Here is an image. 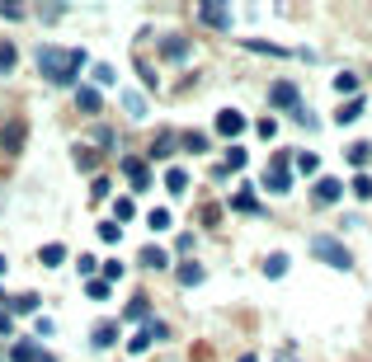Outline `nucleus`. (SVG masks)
Masks as SVG:
<instances>
[{
	"mask_svg": "<svg viewBox=\"0 0 372 362\" xmlns=\"http://www.w3.org/2000/svg\"><path fill=\"white\" fill-rule=\"evenodd\" d=\"M340 198H344V183H340V179H316V203L320 207L340 203Z\"/></svg>",
	"mask_w": 372,
	"mask_h": 362,
	"instance_id": "7",
	"label": "nucleus"
},
{
	"mask_svg": "<svg viewBox=\"0 0 372 362\" xmlns=\"http://www.w3.org/2000/svg\"><path fill=\"white\" fill-rule=\"evenodd\" d=\"M24 123H19V118H14V123H5V128H0V151H10V155H19L24 151Z\"/></svg>",
	"mask_w": 372,
	"mask_h": 362,
	"instance_id": "4",
	"label": "nucleus"
},
{
	"mask_svg": "<svg viewBox=\"0 0 372 362\" xmlns=\"http://www.w3.org/2000/svg\"><path fill=\"white\" fill-rule=\"evenodd\" d=\"M133 217H137L133 198H118V203H113V221H118V226H123V221H133Z\"/></svg>",
	"mask_w": 372,
	"mask_h": 362,
	"instance_id": "18",
	"label": "nucleus"
},
{
	"mask_svg": "<svg viewBox=\"0 0 372 362\" xmlns=\"http://www.w3.org/2000/svg\"><path fill=\"white\" fill-rule=\"evenodd\" d=\"M99 240H104V245H118V240H123V226H118V221H99Z\"/></svg>",
	"mask_w": 372,
	"mask_h": 362,
	"instance_id": "24",
	"label": "nucleus"
},
{
	"mask_svg": "<svg viewBox=\"0 0 372 362\" xmlns=\"http://www.w3.org/2000/svg\"><path fill=\"white\" fill-rule=\"evenodd\" d=\"M245 52H260V57H288L278 43H260V38H250V43H245Z\"/></svg>",
	"mask_w": 372,
	"mask_h": 362,
	"instance_id": "16",
	"label": "nucleus"
},
{
	"mask_svg": "<svg viewBox=\"0 0 372 362\" xmlns=\"http://www.w3.org/2000/svg\"><path fill=\"white\" fill-rule=\"evenodd\" d=\"M217 132H222V137H240V132H245V113L222 108V113H217Z\"/></svg>",
	"mask_w": 372,
	"mask_h": 362,
	"instance_id": "6",
	"label": "nucleus"
},
{
	"mask_svg": "<svg viewBox=\"0 0 372 362\" xmlns=\"http://www.w3.org/2000/svg\"><path fill=\"white\" fill-rule=\"evenodd\" d=\"M179 283L198 287V283H203V268H198V263H179Z\"/></svg>",
	"mask_w": 372,
	"mask_h": 362,
	"instance_id": "21",
	"label": "nucleus"
},
{
	"mask_svg": "<svg viewBox=\"0 0 372 362\" xmlns=\"http://www.w3.org/2000/svg\"><path fill=\"white\" fill-rule=\"evenodd\" d=\"M95 80L99 85H113V66H95Z\"/></svg>",
	"mask_w": 372,
	"mask_h": 362,
	"instance_id": "41",
	"label": "nucleus"
},
{
	"mask_svg": "<svg viewBox=\"0 0 372 362\" xmlns=\"http://www.w3.org/2000/svg\"><path fill=\"white\" fill-rule=\"evenodd\" d=\"M33 358H38V343H33V339H19V343L10 348V362H33Z\"/></svg>",
	"mask_w": 372,
	"mask_h": 362,
	"instance_id": "12",
	"label": "nucleus"
},
{
	"mask_svg": "<svg viewBox=\"0 0 372 362\" xmlns=\"http://www.w3.org/2000/svg\"><path fill=\"white\" fill-rule=\"evenodd\" d=\"M0 273H5V254H0Z\"/></svg>",
	"mask_w": 372,
	"mask_h": 362,
	"instance_id": "45",
	"label": "nucleus"
},
{
	"mask_svg": "<svg viewBox=\"0 0 372 362\" xmlns=\"http://www.w3.org/2000/svg\"><path fill=\"white\" fill-rule=\"evenodd\" d=\"M0 334H10V306H0Z\"/></svg>",
	"mask_w": 372,
	"mask_h": 362,
	"instance_id": "42",
	"label": "nucleus"
},
{
	"mask_svg": "<svg viewBox=\"0 0 372 362\" xmlns=\"http://www.w3.org/2000/svg\"><path fill=\"white\" fill-rule=\"evenodd\" d=\"M240 165H245V151H240V146H231V151H226V165H217V174H236Z\"/></svg>",
	"mask_w": 372,
	"mask_h": 362,
	"instance_id": "14",
	"label": "nucleus"
},
{
	"mask_svg": "<svg viewBox=\"0 0 372 362\" xmlns=\"http://www.w3.org/2000/svg\"><path fill=\"white\" fill-rule=\"evenodd\" d=\"M165 188H170V193L179 198V193L188 188V170H179V165H175V170H165Z\"/></svg>",
	"mask_w": 372,
	"mask_h": 362,
	"instance_id": "11",
	"label": "nucleus"
},
{
	"mask_svg": "<svg viewBox=\"0 0 372 362\" xmlns=\"http://www.w3.org/2000/svg\"><path fill=\"white\" fill-rule=\"evenodd\" d=\"M90 193H95V198H108V179H104V174H99V179L90 183Z\"/></svg>",
	"mask_w": 372,
	"mask_h": 362,
	"instance_id": "40",
	"label": "nucleus"
},
{
	"mask_svg": "<svg viewBox=\"0 0 372 362\" xmlns=\"http://www.w3.org/2000/svg\"><path fill=\"white\" fill-rule=\"evenodd\" d=\"M80 66H85V52L76 48H38V71L57 85H71L80 76Z\"/></svg>",
	"mask_w": 372,
	"mask_h": 362,
	"instance_id": "1",
	"label": "nucleus"
},
{
	"mask_svg": "<svg viewBox=\"0 0 372 362\" xmlns=\"http://www.w3.org/2000/svg\"><path fill=\"white\" fill-rule=\"evenodd\" d=\"M311 254L320 259V263H330V268H353V254H349L340 240H330V235H320V240H311Z\"/></svg>",
	"mask_w": 372,
	"mask_h": 362,
	"instance_id": "2",
	"label": "nucleus"
},
{
	"mask_svg": "<svg viewBox=\"0 0 372 362\" xmlns=\"http://www.w3.org/2000/svg\"><path fill=\"white\" fill-rule=\"evenodd\" d=\"M123 174L133 179V188L141 193L146 183H151V170H146V160H137V155H123Z\"/></svg>",
	"mask_w": 372,
	"mask_h": 362,
	"instance_id": "5",
	"label": "nucleus"
},
{
	"mask_svg": "<svg viewBox=\"0 0 372 362\" xmlns=\"http://www.w3.org/2000/svg\"><path fill=\"white\" fill-rule=\"evenodd\" d=\"M14 61H19V48L14 43H0V71H14Z\"/></svg>",
	"mask_w": 372,
	"mask_h": 362,
	"instance_id": "27",
	"label": "nucleus"
},
{
	"mask_svg": "<svg viewBox=\"0 0 372 362\" xmlns=\"http://www.w3.org/2000/svg\"><path fill=\"white\" fill-rule=\"evenodd\" d=\"M10 310H38V296L24 292V296H14V301H10Z\"/></svg>",
	"mask_w": 372,
	"mask_h": 362,
	"instance_id": "36",
	"label": "nucleus"
},
{
	"mask_svg": "<svg viewBox=\"0 0 372 362\" xmlns=\"http://www.w3.org/2000/svg\"><path fill=\"white\" fill-rule=\"evenodd\" d=\"M0 296H5V292H0Z\"/></svg>",
	"mask_w": 372,
	"mask_h": 362,
	"instance_id": "46",
	"label": "nucleus"
},
{
	"mask_svg": "<svg viewBox=\"0 0 372 362\" xmlns=\"http://www.w3.org/2000/svg\"><path fill=\"white\" fill-rule=\"evenodd\" d=\"M85 292H90V301H108V283H104V278H95V283H85Z\"/></svg>",
	"mask_w": 372,
	"mask_h": 362,
	"instance_id": "31",
	"label": "nucleus"
},
{
	"mask_svg": "<svg viewBox=\"0 0 372 362\" xmlns=\"http://www.w3.org/2000/svg\"><path fill=\"white\" fill-rule=\"evenodd\" d=\"M297 170H302V174H316V170H320V160H316L311 151H302V155H297Z\"/></svg>",
	"mask_w": 372,
	"mask_h": 362,
	"instance_id": "33",
	"label": "nucleus"
},
{
	"mask_svg": "<svg viewBox=\"0 0 372 362\" xmlns=\"http://www.w3.org/2000/svg\"><path fill=\"white\" fill-rule=\"evenodd\" d=\"M61 14H66V5H43V19H48V24H57Z\"/></svg>",
	"mask_w": 372,
	"mask_h": 362,
	"instance_id": "39",
	"label": "nucleus"
},
{
	"mask_svg": "<svg viewBox=\"0 0 372 362\" xmlns=\"http://www.w3.org/2000/svg\"><path fill=\"white\" fill-rule=\"evenodd\" d=\"M283 165H288V160H278V170H268V174H264V188H268V193H288V183H293V174H288Z\"/></svg>",
	"mask_w": 372,
	"mask_h": 362,
	"instance_id": "9",
	"label": "nucleus"
},
{
	"mask_svg": "<svg viewBox=\"0 0 372 362\" xmlns=\"http://www.w3.org/2000/svg\"><path fill=\"white\" fill-rule=\"evenodd\" d=\"M255 132H260L264 141H273V137H278V123H273V118H260V123H255Z\"/></svg>",
	"mask_w": 372,
	"mask_h": 362,
	"instance_id": "35",
	"label": "nucleus"
},
{
	"mask_svg": "<svg viewBox=\"0 0 372 362\" xmlns=\"http://www.w3.org/2000/svg\"><path fill=\"white\" fill-rule=\"evenodd\" d=\"M358 113H363V99H349V103H340V113H335V118H340V123H353Z\"/></svg>",
	"mask_w": 372,
	"mask_h": 362,
	"instance_id": "28",
	"label": "nucleus"
},
{
	"mask_svg": "<svg viewBox=\"0 0 372 362\" xmlns=\"http://www.w3.org/2000/svg\"><path fill=\"white\" fill-rule=\"evenodd\" d=\"M198 19L208 28H231V5H217V0H203L198 5Z\"/></svg>",
	"mask_w": 372,
	"mask_h": 362,
	"instance_id": "3",
	"label": "nucleus"
},
{
	"mask_svg": "<svg viewBox=\"0 0 372 362\" xmlns=\"http://www.w3.org/2000/svg\"><path fill=\"white\" fill-rule=\"evenodd\" d=\"M175 151V132H160L156 141H151V160H160V155H170Z\"/></svg>",
	"mask_w": 372,
	"mask_h": 362,
	"instance_id": "13",
	"label": "nucleus"
},
{
	"mask_svg": "<svg viewBox=\"0 0 372 362\" xmlns=\"http://www.w3.org/2000/svg\"><path fill=\"white\" fill-rule=\"evenodd\" d=\"M170 221H175V217H170L165 207H156V212H146V226H151V231H170Z\"/></svg>",
	"mask_w": 372,
	"mask_h": 362,
	"instance_id": "17",
	"label": "nucleus"
},
{
	"mask_svg": "<svg viewBox=\"0 0 372 362\" xmlns=\"http://www.w3.org/2000/svg\"><path fill=\"white\" fill-rule=\"evenodd\" d=\"M43 263H48V268H57V263H66V250H61V245H43Z\"/></svg>",
	"mask_w": 372,
	"mask_h": 362,
	"instance_id": "26",
	"label": "nucleus"
},
{
	"mask_svg": "<svg viewBox=\"0 0 372 362\" xmlns=\"http://www.w3.org/2000/svg\"><path fill=\"white\" fill-rule=\"evenodd\" d=\"M349 160H353V165H368V160H372V146H368V141H353V146H349Z\"/></svg>",
	"mask_w": 372,
	"mask_h": 362,
	"instance_id": "29",
	"label": "nucleus"
},
{
	"mask_svg": "<svg viewBox=\"0 0 372 362\" xmlns=\"http://www.w3.org/2000/svg\"><path fill=\"white\" fill-rule=\"evenodd\" d=\"M184 151H193V155L208 151V137H203V132H188V137H184Z\"/></svg>",
	"mask_w": 372,
	"mask_h": 362,
	"instance_id": "32",
	"label": "nucleus"
},
{
	"mask_svg": "<svg viewBox=\"0 0 372 362\" xmlns=\"http://www.w3.org/2000/svg\"><path fill=\"white\" fill-rule=\"evenodd\" d=\"M165 57H170V61H184L188 43H184V38H165Z\"/></svg>",
	"mask_w": 372,
	"mask_h": 362,
	"instance_id": "20",
	"label": "nucleus"
},
{
	"mask_svg": "<svg viewBox=\"0 0 372 362\" xmlns=\"http://www.w3.org/2000/svg\"><path fill=\"white\" fill-rule=\"evenodd\" d=\"M236 362H255V353H245V358H236Z\"/></svg>",
	"mask_w": 372,
	"mask_h": 362,
	"instance_id": "43",
	"label": "nucleus"
},
{
	"mask_svg": "<svg viewBox=\"0 0 372 362\" xmlns=\"http://www.w3.org/2000/svg\"><path fill=\"white\" fill-rule=\"evenodd\" d=\"M76 103H80V113H99V103H104V99H99V90L80 85V90H76Z\"/></svg>",
	"mask_w": 372,
	"mask_h": 362,
	"instance_id": "10",
	"label": "nucleus"
},
{
	"mask_svg": "<svg viewBox=\"0 0 372 362\" xmlns=\"http://www.w3.org/2000/svg\"><path fill=\"white\" fill-rule=\"evenodd\" d=\"M231 207H236V212H260V203H255V193H250V188H240L236 198H231Z\"/></svg>",
	"mask_w": 372,
	"mask_h": 362,
	"instance_id": "23",
	"label": "nucleus"
},
{
	"mask_svg": "<svg viewBox=\"0 0 372 362\" xmlns=\"http://www.w3.org/2000/svg\"><path fill=\"white\" fill-rule=\"evenodd\" d=\"M0 14H5V19H28V10H24V5H19V0H10V5H0Z\"/></svg>",
	"mask_w": 372,
	"mask_h": 362,
	"instance_id": "34",
	"label": "nucleus"
},
{
	"mask_svg": "<svg viewBox=\"0 0 372 362\" xmlns=\"http://www.w3.org/2000/svg\"><path fill=\"white\" fill-rule=\"evenodd\" d=\"M33 362H52V358H43V353H38V358H33Z\"/></svg>",
	"mask_w": 372,
	"mask_h": 362,
	"instance_id": "44",
	"label": "nucleus"
},
{
	"mask_svg": "<svg viewBox=\"0 0 372 362\" xmlns=\"http://www.w3.org/2000/svg\"><path fill=\"white\" fill-rule=\"evenodd\" d=\"M99 273H104V283L113 287V278H123V263H118V259H108V263L99 268Z\"/></svg>",
	"mask_w": 372,
	"mask_h": 362,
	"instance_id": "37",
	"label": "nucleus"
},
{
	"mask_svg": "<svg viewBox=\"0 0 372 362\" xmlns=\"http://www.w3.org/2000/svg\"><path fill=\"white\" fill-rule=\"evenodd\" d=\"M353 193H358V198H372V179H368V174L353 179Z\"/></svg>",
	"mask_w": 372,
	"mask_h": 362,
	"instance_id": "38",
	"label": "nucleus"
},
{
	"mask_svg": "<svg viewBox=\"0 0 372 362\" xmlns=\"http://www.w3.org/2000/svg\"><path fill=\"white\" fill-rule=\"evenodd\" d=\"M141 263H146V268H165V263H170V254H165V250H156V245H146V250H141Z\"/></svg>",
	"mask_w": 372,
	"mask_h": 362,
	"instance_id": "15",
	"label": "nucleus"
},
{
	"mask_svg": "<svg viewBox=\"0 0 372 362\" xmlns=\"http://www.w3.org/2000/svg\"><path fill=\"white\" fill-rule=\"evenodd\" d=\"M113 339H118V325H99V330H95V348H108Z\"/></svg>",
	"mask_w": 372,
	"mask_h": 362,
	"instance_id": "30",
	"label": "nucleus"
},
{
	"mask_svg": "<svg viewBox=\"0 0 372 362\" xmlns=\"http://www.w3.org/2000/svg\"><path fill=\"white\" fill-rule=\"evenodd\" d=\"M123 320H146V296H133V301H128V310H123Z\"/></svg>",
	"mask_w": 372,
	"mask_h": 362,
	"instance_id": "25",
	"label": "nucleus"
},
{
	"mask_svg": "<svg viewBox=\"0 0 372 362\" xmlns=\"http://www.w3.org/2000/svg\"><path fill=\"white\" fill-rule=\"evenodd\" d=\"M268 99L278 103V108H302V103H297V85H288V80H278V85L268 90Z\"/></svg>",
	"mask_w": 372,
	"mask_h": 362,
	"instance_id": "8",
	"label": "nucleus"
},
{
	"mask_svg": "<svg viewBox=\"0 0 372 362\" xmlns=\"http://www.w3.org/2000/svg\"><path fill=\"white\" fill-rule=\"evenodd\" d=\"M264 273H268V278H283V273H288V254H268L264 259Z\"/></svg>",
	"mask_w": 372,
	"mask_h": 362,
	"instance_id": "19",
	"label": "nucleus"
},
{
	"mask_svg": "<svg viewBox=\"0 0 372 362\" xmlns=\"http://www.w3.org/2000/svg\"><path fill=\"white\" fill-rule=\"evenodd\" d=\"M335 90L353 99V94H358V76H349V71H340V76H335Z\"/></svg>",
	"mask_w": 372,
	"mask_h": 362,
	"instance_id": "22",
	"label": "nucleus"
}]
</instances>
